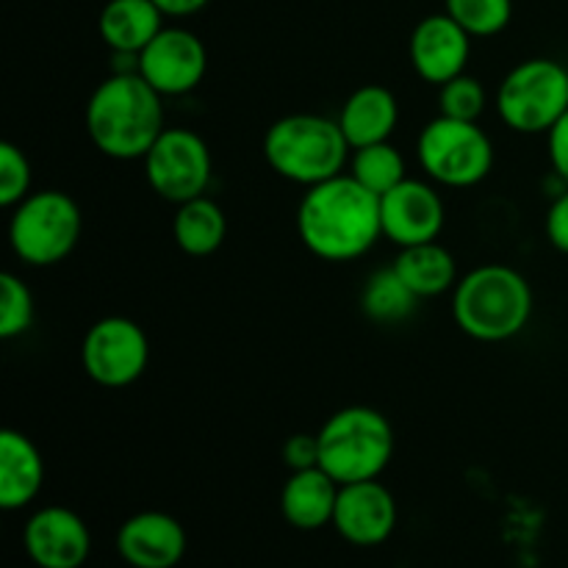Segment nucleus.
Here are the masks:
<instances>
[{
	"label": "nucleus",
	"instance_id": "1",
	"mask_svg": "<svg viewBox=\"0 0 568 568\" xmlns=\"http://www.w3.org/2000/svg\"><path fill=\"white\" fill-rule=\"evenodd\" d=\"M297 236L322 261L347 264L364 258L383 239L381 197L349 172L316 183L297 205Z\"/></svg>",
	"mask_w": 568,
	"mask_h": 568
},
{
	"label": "nucleus",
	"instance_id": "2",
	"mask_svg": "<svg viewBox=\"0 0 568 568\" xmlns=\"http://www.w3.org/2000/svg\"><path fill=\"white\" fill-rule=\"evenodd\" d=\"M87 136L111 161H142L164 133V98L139 72H111L87 100Z\"/></svg>",
	"mask_w": 568,
	"mask_h": 568
},
{
	"label": "nucleus",
	"instance_id": "3",
	"mask_svg": "<svg viewBox=\"0 0 568 568\" xmlns=\"http://www.w3.org/2000/svg\"><path fill=\"white\" fill-rule=\"evenodd\" d=\"M532 288L519 270L483 264L466 272L453 288V320L464 336L503 344L519 336L532 316Z\"/></svg>",
	"mask_w": 568,
	"mask_h": 568
},
{
	"label": "nucleus",
	"instance_id": "4",
	"mask_svg": "<svg viewBox=\"0 0 568 568\" xmlns=\"http://www.w3.org/2000/svg\"><path fill=\"white\" fill-rule=\"evenodd\" d=\"M349 142L338 120L325 114H286L264 133V159L277 178L297 186H316L342 175L349 164Z\"/></svg>",
	"mask_w": 568,
	"mask_h": 568
},
{
	"label": "nucleus",
	"instance_id": "5",
	"mask_svg": "<svg viewBox=\"0 0 568 568\" xmlns=\"http://www.w3.org/2000/svg\"><path fill=\"white\" fill-rule=\"evenodd\" d=\"M320 466L338 483L381 480L394 458V427L369 405L336 410L316 433Z\"/></svg>",
	"mask_w": 568,
	"mask_h": 568
},
{
	"label": "nucleus",
	"instance_id": "6",
	"mask_svg": "<svg viewBox=\"0 0 568 568\" xmlns=\"http://www.w3.org/2000/svg\"><path fill=\"white\" fill-rule=\"evenodd\" d=\"M83 216L75 200L59 189H39L11 209L9 247L22 264L55 266L78 247Z\"/></svg>",
	"mask_w": 568,
	"mask_h": 568
},
{
	"label": "nucleus",
	"instance_id": "7",
	"mask_svg": "<svg viewBox=\"0 0 568 568\" xmlns=\"http://www.w3.org/2000/svg\"><path fill=\"white\" fill-rule=\"evenodd\" d=\"M497 114L510 131L549 133L568 111V67L552 59H527L499 81Z\"/></svg>",
	"mask_w": 568,
	"mask_h": 568
},
{
	"label": "nucleus",
	"instance_id": "8",
	"mask_svg": "<svg viewBox=\"0 0 568 568\" xmlns=\"http://www.w3.org/2000/svg\"><path fill=\"white\" fill-rule=\"evenodd\" d=\"M416 155L425 175L447 189L477 186L494 170V142L480 122L449 120L442 114L422 128Z\"/></svg>",
	"mask_w": 568,
	"mask_h": 568
},
{
	"label": "nucleus",
	"instance_id": "9",
	"mask_svg": "<svg viewBox=\"0 0 568 568\" xmlns=\"http://www.w3.org/2000/svg\"><path fill=\"white\" fill-rule=\"evenodd\" d=\"M142 164L148 186L172 205L203 197L214 178L209 142L189 128H164Z\"/></svg>",
	"mask_w": 568,
	"mask_h": 568
},
{
	"label": "nucleus",
	"instance_id": "10",
	"mask_svg": "<svg viewBox=\"0 0 568 568\" xmlns=\"http://www.w3.org/2000/svg\"><path fill=\"white\" fill-rule=\"evenodd\" d=\"M150 364V338L128 316H103L81 342V366L100 388H128Z\"/></svg>",
	"mask_w": 568,
	"mask_h": 568
},
{
	"label": "nucleus",
	"instance_id": "11",
	"mask_svg": "<svg viewBox=\"0 0 568 568\" xmlns=\"http://www.w3.org/2000/svg\"><path fill=\"white\" fill-rule=\"evenodd\" d=\"M136 72L161 98H181L203 83L209 72V50L189 28L164 26L139 53Z\"/></svg>",
	"mask_w": 568,
	"mask_h": 568
},
{
	"label": "nucleus",
	"instance_id": "12",
	"mask_svg": "<svg viewBox=\"0 0 568 568\" xmlns=\"http://www.w3.org/2000/svg\"><path fill=\"white\" fill-rule=\"evenodd\" d=\"M444 222H447V209L442 194L427 181L405 178L381 197L383 239L397 247L438 242Z\"/></svg>",
	"mask_w": 568,
	"mask_h": 568
},
{
	"label": "nucleus",
	"instance_id": "13",
	"mask_svg": "<svg viewBox=\"0 0 568 568\" xmlns=\"http://www.w3.org/2000/svg\"><path fill=\"white\" fill-rule=\"evenodd\" d=\"M397 521V499L381 480L347 483L338 488L333 527L353 547H381L394 536Z\"/></svg>",
	"mask_w": 568,
	"mask_h": 568
},
{
	"label": "nucleus",
	"instance_id": "14",
	"mask_svg": "<svg viewBox=\"0 0 568 568\" xmlns=\"http://www.w3.org/2000/svg\"><path fill=\"white\" fill-rule=\"evenodd\" d=\"M22 544L39 568H81L92 555L87 521L61 505H48L31 514L22 530Z\"/></svg>",
	"mask_w": 568,
	"mask_h": 568
},
{
	"label": "nucleus",
	"instance_id": "15",
	"mask_svg": "<svg viewBox=\"0 0 568 568\" xmlns=\"http://www.w3.org/2000/svg\"><path fill=\"white\" fill-rule=\"evenodd\" d=\"M408 59L416 75L433 87H444L453 78L464 75L471 59V37L453 17L427 14L416 22L408 39Z\"/></svg>",
	"mask_w": 568,
	"mask_h": 568
},
{
	"label": "nucleus",
	"instance_id": "16",
	"mask_svg": "<svg viewBox=\"0 0 568 568\" xmlns=\"http://www.w3.org/2000/svg\"><path fill=\"white\" fill-rule=\"evenodd\" d=\"M186 544L183 525L164 510L133 514L116 532V552L131 568H175Z\"/></svg>",
	"mask_w": 568,
	"mask_h": 568
},
{
	"label": "nucleus",
	"instance_id": "17",
	"mask_svg": "<svg viewBox=\"0 0 568 568\" xmlns=\"http://www.w3.org/2000/svg\"><path fill=\"white\" fill-rule=\"evenodd\" d=\"M399 103L394 92L381 83H366L358 87L338 111V125H342L344 139L349 148L358 150L366 144L388 142L397 131Z\"/></svg>",
	"mask_w": 568,
	"mask_h": 568
},
{
	"label": "nucleus",
	"instance_id": "18",
	"mask_svg": "<svg viewBox=\"0 0 568 568\" xmlns=\"http://www.w3.org/2000/svg\"><path fill=\"white\" fill-rule=\"evenodd\" d=\"M44 486V458L20 430L0 433V508L22 510Z\"/></svg>",
	"mask_w": 568,
	"mask_h": 568
},
{
	"label": "nucleus",
	"instance_id": "19",
	"mask_svg": "<svg viewBox=\"0 0 568 568\" xmlns=\"http://www.w3.org/2000/svg\"><path fill=\"white\" fill-rule=\"evenodd\" d=\"M338 488L342 486L322 466L292 471L281 488L283 519L303 532H314L333 525Z\"/></svg>",
	"mask_w": 568,
	"mask_h": 568
},
{
	"label": "nucleus",
	"instance_id": "20",
	"mask_svg": "<svg viewBox=\"0 0 568 568\" xmlns=\"http://www.w3.org/2000/svg\"><path fill=\"white\" fill-rule=\"evenodd\" d=\"M164 28V11L153 0H109L98 17V31L114 55H139Z\"/></svg>",
	"mask_w": 568,
	"mask_h": 568
},
{
	"label": "nucleus",
	"instance_id": "21",
	"mask_svg": "<svg viewBox=\"0 0 568 568\" xmlns=\"http://www.w3.org/2000/svg\"><path fill=\"white\" fill-rule=\"evenodd\" d=\"M392 266L419 300L442 297L444 292H453L455 283L460 281L455 255L438 242L399 247Z\"/></svg>",
	"mask_w": 568,
	"mask_h": 568
},
{
	"label": "nucleus",
	"instance_id": "22",
	"mask_svg": "<svg viewBox=\"0 0 568 568\" xmlns=\"http://www.w3.org/2000/svg\"><path fill=\"white\" fill-rule=\"evenodd\" d=\"M227 216L222 205L211 197H194L181 203L172 220V239L178 250L192 258H209L225 244Z\"/></svg>",
	"mask_w": 568,
	"mask_h": 568
},
{
	"label": "nucleus",
	"instance_id": "23",
	"mask_svg": "<svg viewBox=\"0 0 568 568\" xmlns=\"http://www.w3.org/2000/svg\"><path fill=\"white\" fill-rule=\"evenodd\" d=\"M416 303H419V297L405 286V281L397 275L394 266L372 272L366 277L364 288H361V311L375 325L405 322L416 311Z\"/></svg>",
	"mask_w": 568,
	"mask_h": 568
},
{
	"label": "nucleus",
	"instance_id": "24",
	"mask_svg": "<svg viewBox=\"0 0 568 568\" xmlns=\"http://www.w3.org/2000/svg\"><path fill=\"white\" fill-rule=\"evenodd\" d=\"M347 172L361 183V186L369 189L372 194H377V197L392 192L397 183H403L405 178H408L405 155L399 153L392 142H377L353 150Z\"/></svg>",
	"mask_w": 568,
	"mask_h": 568
},
{
	"label": "nucleus",
	"instance_id": "25",
	"mask_svg": "<svg viewBox=\"0 0 568 568\" xmlns=\"http://www.w3.org/2000/svg\"><path fill=\"white\" fill-rule=\"evenodd\" d=\"M447 14L466 28L471 39H488L510 26L514 0H447Z\"/></svg>",
	"mask_w": 568,
	"mask_h": 568
},
{
	"label": "nucleus",
	"instance_id": "26",
	"mask_svg": "<svg viewBox=\"0 0 568 568\" xmlns=\"http://www.w3.org/2000/svg\"><path fill=\"white\" fill-rule=\"evenodd\" d=\"M37 320V303H33L31 288L17 277L14 272L0 275V338L11 342L31 331Z\"/></svg>",
	"mask_w": 568,
	"mask_h": 568
},
{
	"label": "nucleus",
	"instance_id": "27",
	"mask_svg": "<svg viewBox=\"0 0 568 568\" xmlns=\"http://www.w3.org/2000/svg\"><path fill=\"white\" fill-rule=\"evenodd\" d=\"M486 87H483L480 78L469 75V72L438 87V114L449 116V120L477 122L483 116V111H486Z\"/></svg>",
	"mask_w": 568,
	"mask_h": 568
},
{
	"label": "nucleus",
	"instance_id": "28",
	"mask_svg": "<svg viewBox=\"0 0 568 568\" xmlns=\"http://www.w3.org/2000/svg\"><path fill=\"white\" fill-rule=\"evenodd\" d=\"M31 161L14 142H0V205L14 209L31 194Z\"/></svg>",
	"mask_w": 568,
	"mask_h": 568
},
{
	"label": "nucleus",
	"instance_id": "29",
	"mask_svg": "<svg viewBox=\"0 0 568 568\" xmlns=\"http://www.w3.org/2000/svg\"><path fill=\"white\" fill-rule=\"evenodd\" d=\"M281 458L292 471L320 466V438H316V433L314 436H311V433H294V436H288L286 442H283Z\"/></svg>",
	"mask_w": 568,
	"mask_h": 568
},
{
	"label": "nucleus",
	"instance_id": "30",
	"mask_svg": "<svg viewBox=\"0 0 568 568\" xmlns=\"http://www.w3.org/2000/svg\"><path fill=\"white\" fill-rule=\"evenodd\" d=\"M544 233L558 253L568 255V186L560 194H555L552 203H549L547 216H544Z\"/></svg>",
	"mask_w": 568,
	"mask_h": 568
},
{
	"label": "nucleus",
	"instance_id": "31",
	"mask_svg": "<svg viewBox=\"0 0 568 568\" xmlns=\"http://www.w3.org/2000/svg\"><path fill=\"white\" fill-rule=\"evenodd\" d=\"M547 148L552 172L564 181V186H568V111L560 116L558 125L547 133Z\"/></svg>",
	"mask_w": 568,
	"mask_h": 568
},
{
	"label": "nucleus",
	"instance_id": "32",
	"mask_svg": "<svg viewBox=\"0 0 568 568\" xmlns=\"http://www.w3.org/2000/svg\"><path fill=\"white\" fill-rule=\"evenodd\" d=\"M153 3L164 11V17H178L181 20V17H192L203 11L211 0H153Z\"/></svg>",
	"mask_w": 568,
	"mask_h": 568
}]
</instances>
